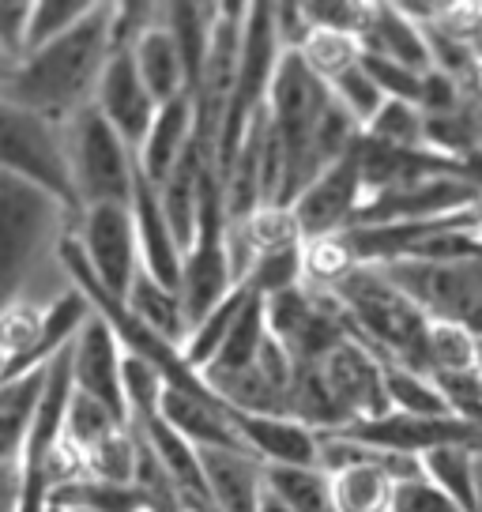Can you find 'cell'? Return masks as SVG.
<instances>
[{"instance_id":"6da1fadb","label":"cell","mask_w":482,"mask_h":512,"mask_svg":"<svg viewBox=\"0 0 482 512\" xmlns=\"http://www.w3.org/2000/svg\"><path fill=\"white\" fill-rule=\"evenodd\" d=\"M113 53V4H95L91 16L65 38L8 64L0 72V98L65 125L95 106L98 83Z\"/></svg>"},{"instance_id":"7a4b0ae2","label":"cell","mask_w":482,"mask_h":512,"mask_svg":"<svg viewBox=\"0 0 482 512\" xmlns=\"http://www.w3.org/2000/svg\"><path fill=\"white\" fill-rule=\"evenodd\" d=\"M347 313L351 336L362 339L381 362L411 366L422 373V343L430 332V317L403 294L385 268L354 264L339 283L328 287Z\"/></svg>"},{"instance_id":"3957f363","label":"cell","mask_w":482,"mask_h":512,"mask_svg":"<svg viewBox=\"0 0 482 512\" xmlns=\"http://www.w3.org/2000/svg\"><path fill=\"white\" fill-rule=\"evenodd\" d=\"M65 223H76L49 192L12 174H0V313L27 302L23 290L46 260V249H61Z\"/></svg>"},{"instance_id":"277c9868","label":"cell","mask_w":482,"mask_h":512,"mask_svg":"<svg viewBox=\"0 0 482 512\" xmlns=\"http://www.w3.org/2000/svg\"><path fill=\"white\" fill-rule=\"evenodd\" d=\"M0 174H12L34 189L49 192L61 208H68L72 219L80 215L65 125L23 110V106H12L4 98H0Z\"/></svg>"},{"instance_id":"5b68a950","label":"cell","mask_w":482,"mask_h":512,"mask_svg":"<svg viewBox=\"0 0 482 512\" xmlns=\"http://www.w3.org/2000/svg\"><path fill=\"white\" fill-rule=\"evenodd\" d=\"M65 144L80 211L95 204H132L136 151L113 132L95 106L65 121Z\"/></svg>"},{"instance_id":"8992f818","label":"cell","mask_w":482,"mask_h":512,"mask_svg":"<svg viewBox=\"0 0 482 512\" xmlns=\"http://www.w3.org/2000/svg\"><path fill=\"white\" fill-rule=\"evenodd\" d=\"M385 275L434 320L482 336V256L464 260H400Z\"/></svg>"},{"instance_id":"52a82bcc","label":"cell","mask_w":482,"mask_h":512,"mask_svg":"<svg viewBox=\"0 0 482 512\" xmlns=\"http://www.w3.org/2000/svg\"><path fill=\"white\" fill-rule=\"evenodd\" d=\"M72 245H76L83 272L91 275V283L102 294L125 302L136 275L144 268L140 264V238H136L132 204L83 208L76 215V223H72Z\"/></svg>"},{"instance_id":"ba28073f","label":"cell","mask_w":482,"mask_h":512,"mask_svg":"<svg viewBox=\"0 0 482 512\" xmlns=\"http://www.w3.org/2000/svg\"><path fill=\"white\" fill-rule=\"evenodd\" d=\"M268 328L287 347L294 366H317L336 343L351 336V324L336 294L309 283L268 298Z\"/></svg>"},{"instance_id":"9c48e42d","label":"cell","mask_w":482,"mask_h":512,"mask_svg":"<svg viewBox=\"0 0 482 512\" xmlns=\"http://www.w3.org/2000/svg\"><path fill=\"white\" fill-rule=\"evenodd\" d=\"M313 369H317L332 407L339 411L343 430L392 415V403H388L385 388V362L362 339L347 336L343 343H336L332 351L324 354Z\"/></svg>"},{"instance_id":"30bf717a","label":"cell","mask_w":482,"mask_h":512,"mask_svg":"<svg viewBox=\"0 0 482 512\" xmlns=\"http://www.w3.org/2000/svg\"><path fill=\"white\" fill-rule=\"evenodd\" d=\"M362 204H366V181H362L358 159H354V151H351V155H343L339 162H332V166L290 204V215L298 219L302 238L321 241V238L347 234L354 226V219H358Z\"/></svg>"},{"instance_id":"8fae6325","label":"cell","mask_w":482,"mask_h":512,"mask_svg":"<svg viewBox=\"0 0 482 512\" xmlns=\"http://www.w3.org/2000/svg\"><path fill=\"white\" fill-rule=\"evenodd\" d=\"M68 366H72V388L91 396L95 403L110 407L121 422H129V403H125V347L113 332V324L102 313H91V320L80 328V336L68 347Z\"/></svg>"},{"instance_id":"7c38bea8","label":"cell","mask_w":482,"mask_h":512,"mask_svg":"<svg viewBox=\"0 0 482 512\" xmlns=\"http://www.w3.org/2000/svg\"><path fill=\"white\" fill-rule=\"evenodd\" d=\"M95 110L110 121V128L132 147V151L144 147L147 132H151L162 106L144 87L129 49H117L110 57V64H106L102 83H98V95H95Z\"/></svg>"},{"instance_id":"4fadbf2b","label":"cell","mask_w":482,"mask_h":512,"mask_svg":"<svg viewBox=\"0 0 482 512\" xmlns=\"http://www.w3.org/2000/svg\"><path fill=\"white\" fill-rule=\"evenodd\" d=\"M204 490L215 512H260L268 497V464L249 448H196Z\"/></svg>"},{"instance_id":"5bb4252c","label":"cell","mask_w":482,"mask_h":512,"mask_svg":"<svg viewBox=\"0 0 482 512\" xmlns=\"http://www.w3.org/2000/svg\"><path fill=\"white\" fill-rule=\"evenodd\" d=\"M132 219H136V238H140V264L144 272L181 294V268H185V249L177 241L174 226L166 219L159 189L140 174L136 166V189H132Z\"/></svg>"},{"instance_id":"9a60e30c","label":"cell","mask_w":482,"mask_h":512,"mask_svg":"<svg viewBox=\"0 0 482 512\" xmlns=\"http://www.w3.org/2000/svg\"><path fill=\"white\" fill-rule=\"evenodd\" d=\"M358 46L366 57L377 61L400 64L407 72H434V49H430V34L418 27L415 19L400 12V4H370L366 27L358 34Z\"/></svg>"},{"instance_id":"2e32d148","label":"cell","mask_w":482,"mask_h":512,"mask_svg":"<svg viewBox=\"0 0 482 512\" xmlns=\"http://www.w3.org/2000/svg\"><path fill=\"white\" fill-rule=\"evenodd\" d=\"M234 430L241 433L245 448L260 456L268 467H321V433L283 415H238Z\"/></svg>"},{"instance_id":"e0dca14e","label":"cell","mask_w":482,"mask_h":512,"mask_svg":"<svg viewBox=\"0 0 482 512\" xmlns=\"http://www.w3.org/2000/svg\"><path fill=\"white\" fill-rule=\"evenodd\" d=\"M129 53H132V61H136L140 80H144V87L151 91V98H155L159 106L193 95V80H189L185 53L177 46L174 31L166 27V4H162L159 19L132 42Z\"/></svg>"},{"instance_id":"ac0fdd59","label":"cell","mask_w":482,"mask_h":512,"mask_svg":"<svg viewBox=\"0 0 482 512\" xmlns=\"http://www.w3.org/2000/svg\"><path fill=\"white\" fill-rule=\"evenodd\" d=\"M193 136H196V102L193 95L177 98V102H166L155 117V125L147 132L144 147L136 151V166H140V174L162 189L170 174H174L181 159L189 155V147H193Z\"/></svg>"},{"instance_id":"d6986e66","label":"cell","mask_w":482,"mask_h":512,"mask_svg":"<svg viewBox=\"0 0 482 512\" xmlns=\"http://www.w3.org/2000/svg\"><path fill=\"white\" fill-rule=\"evenodd\" d=\"M125 309L132 313L136 324H144L151 336H159L162 343L170 347H185L189 339V317H185V305H181V294L170 287L155 283L151 275L140 268L136 283H132L129 298H125Z\"/></svg>"},{"instance_id":"ffe728a7","label":"cell","mask_w":482,"mask_h":512,"mask_svg":"<svg viewBox=\"0 0 482 512\" xmlns=\"http://www.w3.org/2000/svg\"><path fill=\"white\" fill-rule=\"evenodd\" d=\"M121 430H129V422H121L110 407H102V403H95L91 396H83V392L72 388L68 411H65V426H61V448L80 464V471H83V460H87L95 448L106 445L110 437H117Z\"/></svg>"},{"instance_id":"44dd1931","label":"cell","mask_w":482,"mask_h":512,"mask_svg":"<svg viewBox=\"0 0 482 512\" xmlns=\"http://www.w3.org/2000/svg\"><path fill=\"white\" fill-rule=\"evenodd\" d=\"M268 339H272V328H268V302L253 294V298L245 302V309H241V317L234 320L223 351L215 354V362H211L200 377L211 381V377H230V373H241V369L257 366V358Z\"/></svg>"},{"instance_id":"7402d4cb","label":"cell","mask_w":482,"mask_h":512,"mask_svg":"<svg viewBox=\"0 0 482 512\" xmlns=\"http://www.w3.org/2000/svg\"><path fill=\"white\" fill-rule=\"evenodd\" d=\"M268 494L290 512H339L332 475L324 467H268Z\"/></svg>"},{"instance_id":"603a6c76","label":"cell","mask_w":482,"mask_h":512,"mask_svg":"<svg viewBox=\"0 0 482 512\" xmlns=\"http://www.w3.org/2000/svg\"><path fill=\"white\" fill-rule=\"evenodd\" d=\"M249 298H253V290L238 287L234 294H226L208 317H200L193 324V332H189V339H185L181 354H185V362H189L196 373H204V369L215 362V354L223 351L226 336H230V328H234V320L241 317V309H245Z\"/></svg>"},{"instance_id":"cb8c5ba5","label":"cell","mask_w":482,"mask_h":512,"mask_svg":"<svg viewBox=\"0 0 482 512\" xmlns=\"http://www.w3.org/2000/svg\"><path fill=\"white\" fill-rule=\"evenodd\" d=\"M475 452L479 448L449 445L430 452V456H422L426 479L434 482L437 490H445L464 512H475Z\"/></svg>"},{"instance_id":"d4e9b609","label":"cell","mask_w":482,"mask_h":512,"mask_svg":"<svg viewBox=\"0 0 482 512\" xmlns=\"http://www.w3.org/2000/svg\"><path fill=\"white\" fill-rule=\"evenodd\" d=\"M385 388H388V403H392L396 415H415V418L449 415V407L441 400L434 377H426V373H418L411 366L385 362Z\"/></svg>"},{"instance_id":"484cf974","label":"cell","mask_w":482,"mask_h":512,"mask_svg":"<svg viewBox=\"0 0 482 512\" xmlns=\"http://www.w3.org/2000/svg\"><path fill=\"white\" fill-rule=\"evenodd\" d=\"M479 366V336L456 328V324H434L422 343V373L437 377V373H456V369Z\"/></svg>"},{"instance_id":"4316f807","label":"cell","mask_w":482,"mask_h":512,"mask_svg":"<svg viewBox=\"0 0 482 512\" xmlns=\"http://www.w3.org/2000/svg\"><path fill=\"white\" fill-rule=\"evenodd\" d=\"M328 91H332V98L339 102V110L347 113L362 132L370 128V121L388 102V95L377 87V80H373L370 68H366L362 61L351 64L347 72H339L336 80H328Z\"/></svg>"},{"instance_id":"83f0119b","label":"cell","mask_w":482,"mask_h":512,"mask_svg":"<svg viewBox=\"0 0 482 512\" xmlns=\"http://www.w3.org/2000/svg\"><path fill=\"white\" fill-rule=\"evenodd\" d=\"M91 8H95L91 0H34L31 23H27V49L23 53H34V49L65 38L72 27H80L83 19L91 16Z\"/></svg>"},{"instance_id":"f1b7e54d","label":"cell","mask_w":482,"mask_h":512,"mask_svg":"<svg viewBox=\"0 0 482 512\" xmlns=\"http://www.w3.org/2000/svg\"><path fill=\"white\" fill-rule=\"evenodd\" d=\"M366 136L377 140V144L388 147H426V113L418 110L415 102H400V98H388L381 113L370 121Z\"/></svg>"},{"instance_id":"f546056e","label":"cell","mask_w":482,"mask_h":512,"mask_svg":"<svg viewBox=\"0 0 482 512\" xmlns=\"http://www.w3.org/2000/svg\"><path fill=\"white\" fill-rule=\"evenodd\" d=\"M298 53H302V61H306L324 83L336 80L339 72H347L351 64L362 61L358 38H351V34H332V31H313Z\"/></svg>"},{"instance_id":"4dcf8cb0","label":"cell","mask_w":482,"mask_h":512,"mask_svg":"<svg viewBox=\"0 0 482 512\" xmlns=\"http://www.w3.org/2000/svg\"><path fill=\"white\" fill-rule=\"evenodd\" d=\"M441 400L452 418L482 426V369H456V373H437L434 377Z\"/></svg>"},{"instance_id":"1f68e13d","label":"cell","mask_w":482,"mask_h":512,"mask_svg":"<svg viewBox=\"0 0 482 512\" xmlns=\"http://www.w3.org/2000/svg\"><path fill=\"white\" fill-rule=\"evenodd\" d=\"M392 512H464V509H460L445 490H437L434 482L426 479V471H422L415 479L396 482Z\"/></svg>"},{"instance_id":"d6a6232c","label":"cell","mask_w":482,"mask_h":512,"mask_svg":"<svg viewBox=\"0 0 482 512\" xmlns=\"http://www.w3.org/2000/svg\"><path fill=\"white\" fill-rule=\"evenodd\" d=\"M27 23H31V0H0V61L16 64L27 49Z\"/></svg>"},{"instance_id":"836d02e7","label":"cell","mask_w":482,"mask_h":512,"mask_svg":"<svg viewBox=\"0 0 482 512\" xmlns=\"http://www.w3.org/2000/svg\"><path fill=\"white\" fill-rule=\"evenodd\" d=\"M0 512H19V467H0Z\"/></svg>"},{"instance_id":"e575fe53","label":"cell","mask_w":482,"mask_h":512,"mask_svg":"<svg viewBox=\"0 0 482 512\" xmlns=\"http://www.w3.org/2000/svg\"><path fill=\"white\" fill-rule=\"evenodd\" d=\"M456 166H460V177H464L467 185H471V189H475L482 196V147L467 151V155L460 162H456Z\"/></svg>"},{"instance_id":"d590c367","label":"cell","mask_w":482,"mask_h":512,"mask_svg":"<svg viewBox=\"0 0 482 512\" xmlns=\"http://www.w3.org/2000/svg\"><path fill=\"white\" fill-rule=\"evenodd\" d=\"M475 512H482V448L475 452Z\"/></svg>"},{"instance_id":"8d00e7d4","label":"cell","mask_w":482,"mask_h":512,"mask_svg":"<svg viewBox=\"0 0 482 512\" xmlns=\"http://www.w3.org/2000/svg\"><path fill=\"white\" fill-rule=\"evenodd\" d=\"M260 512H290V509L283 505V501H275V497L268 494V497H264V505H260Z\"/></svg>"},{"instance_id":"74e56055","label":"cell","mask_w":482,"mask_h":512,"mask_svg":"<svg viewBox=\"0 0 482 512\" xmlns=\"http://www.w3.org/2000/svg\"><path fill=\"white\" fill-rule=\"evenodd\" d=\"M181 512H215V509H193V505H189V509H181Z\"/></svg>"},{"instance_id":"f35d334b","label":"cell","mask_w":482,"mask_h":512,"mask_svg":"<svg viewBox=\"0 0 482 512\" xmlns=\"http://www.w3.org/2000/svg\"><path fill=\"white\" fill-rule=\"evenodd\" d=\"M479 369H482V336H479Z\"/></svg>"}]
</instances>
